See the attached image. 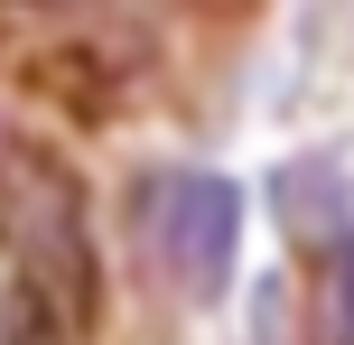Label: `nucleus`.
I'll return each instance as SVG.
<instances>
[{
	"label": "nucleus",
	"mask_w": 354,
	"mask_h": 345,
	"mask_svg": "<svg viewBox=\"0 0 354 345\" xmlns=\"http://www.w3.org/2000/svg\"><path fill=\"white\" fill-rule=\"evenodd\" d=\"M0 243L19 252V280H37L75 327L93 317V243H84V196H75L66 168L10 149V168H0Z\"/></svg>",
	"instance_id": "nucleus-1"
},
{
	"label": "nucleus",
	"mask_w": 354,
	"mask_h": 345,
	"mask_svg": "<svg viewBox=\"0 0 354 345\" xmlns=\"http://www.w3.org/2000/svg\"><path fill=\"white\" fill-rule=\"evenodd\" d=\"M140 234L177 299H224L233 252H243V196L214 168H159L140 187Z\"/></svg>",
	"instance_id": "nucleus-2"
},
{
	"label": "nucleus",
	"mask_w": 354,
	"mask_h": 345,
	"mask_svg": "<svg viewBox=\"0 0 354 345\" xmlns=\"http://www.w3.org/2000/svg\"><path fill=\"white\" fill-rule=\"evenodd\" d=\"M308 345H354V234L326 243L308 271Z\"/></svg>",
	"instance_id": "nucleus-3"
},
{
	"label": "nucleus",
	"mask_w": 354,
	"mask_h": 345,
	"mask_svg": "<svg viewBox=\"0 0 354 345\" xmlns=\"http://www.w3.org/2000/svg\"><path fill=\"white\" fill-rule=\"evenodd\" d=\"M75 336V317L56 308L37 280H10V308H0V345H66Z\"/></svg>",
	"instance_id": "nucleus-4"
},
{
	"label": "nucleus",
	"mask_w": 354,
	"mask_h": 345,
	"mask_svg": "<svg viewBox=\"0 0 354 345\" xmlns=\"http://www.w3.org/2000/svg\"><path fill=\"white\" fill-rule=\"evenodd\" d=\"M47 10H75V0H47Z\"/></svg>",
	"instance_id": "nucleus-5"
},
{
	"label": "nucleus",
	"mask_w": 354,
	"mask_h": 345,
	"mask_svg": "<svg viewBox=\"0 0 354 345\" xmlns=\"http://www.w3.org/2000/svg\"><path fill=\"white\" fill-rule=\"evenodd\" d=\"M0 168H10V149H0Z\"/></svg>",
	"instance_id": "nucleus-6"
}]
</instances>
